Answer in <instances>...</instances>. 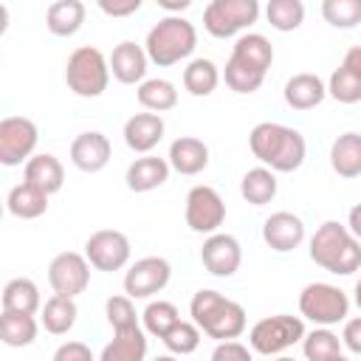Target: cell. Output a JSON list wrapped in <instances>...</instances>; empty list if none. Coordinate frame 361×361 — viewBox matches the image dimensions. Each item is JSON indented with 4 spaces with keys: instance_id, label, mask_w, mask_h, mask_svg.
<instances>
[{
    "instance_id": "cell-40",
    "label": "cell",
    "mask_w": 361,
    "mask_h": 361,
    "mask_svg": "<svg viewBox=\"0 0 361 361\" xmlns=\"http://www.w3.org/2000/svg\"><path fill=\"white\" fill-rule=\"evenodd\" d=\"M327 93L341 104H355V102H361V79L355 73H350L347 68H336L330 73Z\"/></svg>"
},
{
    "instance_id": "cell-51",
    "label": "cell",
    "mask_w": 361,
    "mask_h": 361,
    "mask_svg": "<svg viewBox=\"0 0 361 361\" xmlns=\"http://www.w3.org/2000/svg\"><path fill=\"white\" fill-rule=\"evenodd\" d=\"M330 361H350V358H344V355H336V358H330Z\"/></svg>"
},
{
    "instance_id": "cell-35",
    "label": "cell",
    "mask_w": 361,
    "mask_h": 361,
    "mask_svg": "<svg viewBox=\"0 0 361 361\" xmlns=\"http://www.w3.org/2000/svg\"><path fill=\"white\" fill-rule=\"evenodd\" d=\"M141 319H144V333H149V336H155V338H164V336L180 322V313H178V307H175L172 302L158 299V302H149V305L144 307Z\"/></svg>"
},
{
    "instance_id": "cell-24",
    "label": "cell",
    "mask_w": 361,
    "mask_h": 361,
    "mask_svg": "<svg viewBox=\"0 0 361 361\" xmlns=\"http://www.w3.org/2000/svg\"><path fill=\"white\" fill-rule=\"evenodd\" d=\"M330 166L338 178H358L361 175V135L341 133L330 147Z\"/></svg>"
},
{
    "instance_id": "cell-10",
    "label": "cell",
    "mask_w": 361,
    "mask_h": 361,
    "mask_svg": "<svg viewBox=\"0 0 361 361\" xmlns=\"http://www.w3.org/2000/svg\"><path fill=\"white\" fill-rule=\"evenodd\" d=\"M226 220V203L212 186H192L186 195V226L197 234H217Z\"/></svg>"
},
{
    "instance_id": "cell-48",
    "label": "cell",
    "mask_w": 361,
    "mask_h": 361,
    "mask_svg": "<svg viewBox=\"0 0 361 361\" xmlns=\"http://www.w3.org/2000/svg\"><path fill=\"white\" fill-rule=\"evenodd\" d=\"M158 6L166 11H183V8H189V0H158Z\"/></svg>"
},
{
    "instance_id": "cell-33",
    "label": "cell",
    "mask_w": 361,
    "mask_h": 361,
    "mask_svg": "<svg viewBox=\"0 0 361 361\" xmlns=\"http://www.w3.org/2000/svg\"><path fill=\"white\" fill-rule=\"evenodd\" d=\"M217 82H220V71H217V65L212 59L197 56V59H192L183 68V87L192 96H209V93H214Z\"/></svg>"
},
{
    "instance_id": "cell-12",
    "label": "cell",
    "mask_w": 361,
    "mask_h": 361,
    "mask_svg": "<svg viewBox=\"0 0 361 361\" xmlns=\"http://www.w3.org/2000/svg\"><path fill=\"white\" fill-rule=\"evenodd\" d=\"M85 257L96 271H121L130 262V240L116 228L93 231L85 243Z\"/></svg>"
},
{
    "instance_id": "cell-46",
    "label": "cell",
    "mask_w": 361,
    "mask_h": 361,
    "mask_svg": "<svg viewBox=\"0 0 361 361\" xmlns=\"http://www.w3.org/2000/svg\"><path fill=\"white\" fill-rule=\"evenodd\" d=\"M341 68H347L350 73H355V76L361 79V45H355V48H350V51L344 54Z\"/></svg>"
},
{
    "instance_id": "cell-27",
    "label": "cell",
    "mask_w": 361,
    "mask_h": 361,
    "mask_svg": "<svg viewBox=\"0 0 361 361\" xmlns=\"http://www.w3.org/2000/svg\"><path fill=\"white\" fill-rule=\"evenodd\" d=\"M39 307L42 305H39V288H37V282H31L25 276H17V279L6 282V288H3V310L34 316Z\"/></svg>"
},
{
    "instance_id": "cell-7",
    "label": "cell",
    "mask_w": 361,
    "mask_h": 361,
    "mask_svg": "<svg viewBox=\"0 0 361 361\" xmlns=\"http://www.w3.org/2000/svg\"><path fill=\"white\" fill-rule=\"evenodd\" d=\"M299 313L310 319L319 327H330L347 319L350 313V299L341 288L327 285V282H310L299 293Z\"/></svg>"
},
{
    "instance_id": "cell-34",
    "label": "cell",
    "mask_w": 361,
    "mask_h": 361,
    "mask_svg": "<svg viewBox=\"0 0 361 361\" xmlns=\"http://www.w3.org/2000/svg\"><path fill=\"white\" fill-rule=\"evenodd\" d=\"M223 79H226V85H228L234 93H254V90L262 87L265 73L257 71V68H251L248 62H243V59H237V56H228L226 71H223Z\"/></svg>"
},
{
    "instance_id": "cell-13",
    "label": "cell",
    "mask_w": 361,
    "mask_h": 361,
    "mask_svg": "<svg viewBox=\"0 0 361 361\" xmlns=\"http://www.w3.org/2000/svg\"><path fill=\"white\" fill-rule=\"evenodd\" d=\"M172 265L164 257H141L124 274V293L130 299H149L169 285Z\"/></svg>"
},
{
    "instance_id": "cell-36",
    "label": "cell",
    "mask_w": 361,
    "mask_h": 361,
    "mask_svg": "<svg viewBox=\"0 0 361 361\" xmlns=\"http://www.w3.org/2000/svg\"><path fill=\"white\" fill-rule=\"evenodd\" d=\"M302 350H305V358L307 361H330V358L341 355V341L327 327H316V330L305 333Z\"/></svg>"
},
{
    "instance_id": "cell-19",
    "label": "cell",
    "mask_w": 361,
    "mask_h": 361,
    "mask_svg": "<svg viewBox=\"0 0 361 361\" xmlns=\"http://www.w3.org/2000/svg\"><path fill=\"white\" fill-rule=\"evenodd\" d=\"M169 166L180 175H197L209 166V147L195 135H180L169 144Z\"/></svg>"
},
{
    "instance_id": "cell-18",
    "label": "cell",
    "mask_w": 361,
    "mask_h": 361,
    "mask_svg": "<svg viewBox=\"0 0 361 361\" xmlns=\"http://www.w3.org/2000/svg\"><path fill=\"white\" fill-rule=\"evenodd\" d=\"M164 138V118L158 113H135L124 121V144L133 152H152Z\"/></svg>"
},
{
    "instance_id": "cell-5",
    "label": "cell",
    "mask_w": 361,
    "mask_h": 361,
    "mask_svg": "<svg viewBox=\"0 0 361 361\" xmlns=\"http://www.w3.org/2000/svg\"><path fill=\"white\" fill-rule=\"evenodd\" d=\"M65 82L68 87L82 99H96L107 90L110 82V62L104 54L93 45H82L68 56L65 65Z\"/></svg>"
},
{
    "instance_id": "cell-9",
    "label": "cell",
    "mask_w": 361,
    "mask_h": 361,
    "mask_svg": "<svg viewBox=\"0 0 361 361\" xmlns=\"http://www.w3.org/2000/svg\"><path fill=\"white\" fill-rule=\"evenodd\" d=\"M37 124L25 116H6L0 121V164L3 166H20L28 164L37 147Z\"/></svg>"
},
{
    "instance_id": "cell-50",
    "label": "cell",
    "mask_w": 361,
    "mask_h": 361,
    "mask_svg": "<svg viewBox=\"0 0 361 361\" xmlns=\"http://www.w3.org/2000/svg\"><path fill=\"white\" fill-rule=\"evenodd\" d=\"M152 361H178L175 355H158V358H152Z\"/></svg>"
},
{
    "instance_id": "cell-41",
    "label": "cell",
    "mask_w": 361,
    "mask_h": 361,
    "mask_svg": "<svg viewBox=\"0 0 361 361\" xmlns=\"http://www.w3.org/2000/svg\"><path fill=\"white\" fill-rule=\"evenodd\" d=\"M104 313H107V322H110L113 333L138 327V316H135V307H133L130 296H110L107 305H104Z\"/></svg>"
},
{
    "instance_id": "cell-39",
    "label": "cell",
    "mask_w": 361,
    "mask_h": 361,
    "mask_svg": "<svg viewBox=\"0 0 361 361\" xmlns=\"http://www.w3.org/2000/svg\"><path fill=\"white\" fill-rule=\"evenodd\" d=\"M161 341L166 344V350H169L172 355H189V353H195L197 344H200V327H197L195 322H183V319H180Z\"/></svg>"
},
{
    "instance_id": "cell-1",
    "label": "cell",
    "mask_w": 361,
    "mask_h": 361,
    "mask_svg": "<svg viewBox=\"0 0 361 361\" xmlns=\"http://www.w3.org/2000/svg\"><path fill=\"white\" fill-rule=\"evenodd\" d=\"M248 147L271 172H296L307 155L305 135L276 121H259L248 135Z\"/></svg>"
},
{
    "instance_id": "cell-2",
    "label": "cell",
    "mask_w": 361,
    "mask_h": 361,
    "mask_svg": "<svg viewBox=\"0 0 361 361\" xmlns=\"http://www.w3.org/2000/svg\"><path fill=\"white\" fill-rule=\"evenodd\" d=\"M189 313H192V322L209 338H217V341H234L245 330V307L209 288L192 296Z\"/></svg>"
},
{
    "instance_id": "cell-22",
    "label": "cell",
    "mask_w": 361,
    "mask_h": 361,
    "mask_svg": "<svg viewBox=\"0 0 361 361\" xmlns=\"http://www.w3.org/2000/svg\"><path fill=\"white\" fill-rule=\"evenodd\" d=\"M23 175H25V183L42 189L45 195L59 192L62 183H65V169H62L59 158L51 155V152H39V155H34V158L25 164Z\"/></svg>"
},
{
    "instance_id": "cell-49",
    "label": "cell",
    "mask_w": 361,
    "mask_h": 361,
    "mask_svg": "<svg viewBox=\"0 0 361 361\" xmlns=\"http://www.w3.org/2000/svg\"><path fill=\"white\" fill-rule=\"evenodd\" d=\"M355 305H358V307H361V279H358V282H355Z\"/></svg>"
},
{
    "instance_id": "cell-30",
    "label": "cell",
    "mask_w": 361,
    "mask_h": 361,
    "mask_svg": "<svg viewBox=\"0 0 361 361\" xmlns=\"http://www.w3.org/2000/svg\"><path fill=\"white\" fill-rule=\"evenodd\" d=\"M138 104L149 113H164L178 104V90L169 79H144L138 85Z\"/></svg>"
},
{
    "instance_id": "cell-26",
    "label": "cell",
    "mask_w": 361,
    "mask_h": 361,
    "mask_svg": "<svg viewBox=\"0 0 361 361\" xmlns=\"http://www.w3.org/2000/svg\"><path fill=\"white\" fill-rule=\"evenodd\" d=\"M48 197L51 195H45L42 189H37V186H31V183H17L11 192H8V197H6V206H8V212L14 214V217H20V220H34V217H42L45 212H48Z\"/></svg>"
},
{
    "instance_id": "cell-38",
    "label": "cell",
    "mask_w": 361,
    "mask_h": 361,
    "mask_svg": "<svg viewBox=\"0 0 361 361\" xmlns=\"http://www.w3.org/2000/svg\"><path fill=\"white\" fill-rule=\"evenodd\" d=\"M322 17L333 28H355L361 23V0H324Z\"/></svg>"
},
{
    "instance_id": "cell-6",
    "label": "cell",
    "mask_w": 361,
    "mask_h": 361,
    "mask_svg": "<svg viewBox=\"0 0 361 361\" xmlns=\"http://www.w3.org/2000/svg\"><path fill=\"white\" fill-rule=\"evenodd\" d=\"M302 338H305V322L299 316H290V313L265 316L248 333V344L259 355H279Z\"/></svg>"
},
{
    "instance_id": "cell-14",
    "label": "cell",
    "mask_w": 361,
    "mask_h": 361,
    "mask_svg": "<svg viewBox=\"0 0 361 361\" xmlns=\"http://www.w3.org/2000/svg\"><path fill=\"white\" fill-rule=\"evenodd\" d=\"M200 259L203 268L212 276H231L237 274L240 262H243V248L231 234H209L203 248H200Z\"/></svg>"
},
{
    "instance_id": "cell-11",
    "label": "cell",
    "mask_w": 361,
    "mask_h": 361,
    "mask_svg": "<svg viewBox=\"0 0 361 361\" xmlns=\"http://www.w3.org/2000/svg\"><path fill=\"white\" fill-rule=\"evenodd\" d=\"M48 282L56 296L76 299L90 285V262L76 251H62L48 265Z\"/></svg>"
},
{
    "instance_id": "cell-42",
    "label": "cell",
    "mask_w": 361,
    "mask_h": 361,
    "mask_svg": "<svg viewBox=\"0 0 361 361\" xmlns=\"http://www.w3.org/2000/svg\"><path fill=\"white\" fill-rule=\"evenodd\" d=\"M212 361H254V355L240 341H217V347L212 353Z\"/></svg>"
},
{
    "instance_id": "cell-43",
    "label": "cell",
    "mask_w": 361,
    "mask_h": 361,
    "mask_svg": "<svg viewBox=\"0 0 361 361\" xmlns=\"http://www.w3.org/2000/svg\"><path fill=\"white\" fill-rule=\"evenodd\" d=\"M54 361H96L85 341H65L56 347Z\"/></svg>"
},
{
    "instance_id": "cell-16",
    "label": "cell",
    "mask_w": 361,
    "mask_h": 361,
    "mask_svg": "<svg viewBox=\"0 0 361 361\" xmlns=\"http://www.w3.org/2000/svg\"><path fill=\"white\" fill-rule=\"evenodd\" d=\"M262 240L268 248L285 254V251H293L302 245L305 240V223L299 214L293 212H274L271 217H265L262 223Z\"/></svg>"
},
{
    "instance_id": "cell-32",
    "label": "cell",
    "mask_w": 361,
    "mask_h": 361,
    "mask_svg": "<svg viewBox=\"0 0 361 361\" xmlns=\"http://www.w3.org/2000/svg\"><path fill=\"white\" fill-rule=\"evenodd\" d=\"M231 56H237V59L248 62L251 68L268 73V68H271V62H274V45H271L262 34H243V37L234 42Z\"/></svg>"
},
{
    "instance_id": "cell-4",
    "label": "cell",
    "mask_w": 361,
    "mask_h": 361,
    "mask_svg": "<svg viewBox=\"0 0 361 361\" xmlns=\"http://www.w3.org/2000/svg\"><path fill=\"white\" fill-rule=\"evenodd\" d=\"M197 45V31L189 20L178 17V14H166L164 20H158L144 42V51L149 56V62H155L158 68H169L180 59H186Z\"/></svg>"
},
{
    "instance_id": "cell-3",
    "label": "cell",
    "mask_w": 361,
    "mask_h": 361,
    "mask_svg": "<svg viewBox=\"0 0 361 361\" xmlns=\"http://www.w3.org/2000/svg\"><path fill=\"white\" fill-rule=\"evenodd\" d=\"M310 259L336 276H347L361 268V243L338 220H327L310 237Z\"/></svg>"
},
{
    "instance_id": "cell-29",
    "label": "cell",
    "mask_w": 361,
    "mask_h": 361,
    "mask_svg": "<svg viewBox=\"0 0 361 361\" xmlns=\"http://www.w3.org/2000/svg\"><path fill=\"white\" fill-rule=\"evenodd\" d=\"M76 316H79V310H76V302L73 299H68V296H51L45 305H42V327L48 330V333H54V336H65L73 324H76Z\"/></svg>"
},
{
    "instance_id": "cell-8",
    "label": "cell",
    "mask_w": 361,
    "mask_h": 361,
    "mask_svg": "<svg viewBox=\"0 0 361 361\" xmlns=\"http://www.w3.org/2000/svg\"><path fill=\"white\" fill-rule=\"evenodd\" d=\"M257 17H259L257 0H212L203 8V28L217 39H228L243 28H248L251 23H257Z\"/></svg>"
},
{
    "instance_id": "cell-25",
    "label": "cell",
    "mask_w": 361,
    "mask_h": 361,
    "mask_svg": "<svg viewBox=\"0 0 361 361\" xmlns=\"http://www.w3.org/2000/svg\"><path fill=\"white\" fill-rule=\"evenodd\" d=\"M85 23V3L82 0H56L45 11V25L54 37H73Z\"/></svg>"
},
{
    "instance_id": "cell-17",
    "label": "cell",
    "mask_w": 361,
    "mask_h": 361,
    "mask_svg": "<svg viewBox=\"0 0 361 361\" xmlns=\"http://www.w3.org/2000/svg\"><path fill=\"white\" fill-rule=\"evenodd\" d=\"M147 51L141 45H135L133 39H124L113 48L110 54V73L121 82V85H135V82H144L147 76Z\"/></svg>"
},
{
    "instance_id": "cell-52",
    "label": "cell",
    "mask_w": 361,
    "mask_h": 361,
    "mask_svg": "<svg viewBox=\"0 0 361 361\" xmlns=\"http://www.w3.org/2000/svg\"><path fill=\"white\" fill-rule=\"evenodd\" d=\"M274 361H293V358H288V355H279V358H274Z\"/></svg>"
},
{
    "instance_id": "cell-21",
    "label": "cell",
    "mask_w": 361,
    "mask_h": 361,
    "mask_svg": "<svg viewBox=\"0 0 361 361\" xmlns=\"http://www.w3.org/2000/svg\"><path fill=\"white\" fill-rule=\"evenodd\" d=\"M285 104L293 110H313L324 102L327 85L316 73H296L285 82Z\"/></svg>"
},
{
    "instance_id": "cell-31",
    "label": "cell",
    "mask_w": 361,
    "mask_h": 361,
    "mask_svg": "<svg viewBox=\"0 0 361 361\" xmlns=\"http://www.w3.org/2000/svg\"><path fill=\"white\" fill-rule=\"evenodd\" d=\"M0 338L6 347H28L37 338V319L28 313L3 310L0 316Z\"/></svg>"
},
{
    "instance_id": "cell-45",
    "label": "cell",
    "mask_w": 361,
    "mask_h": 361,
    "mask_svg": "<svg viewBox=\"0 0 361 361\" xmlns=\"http://www.w3.org/2000/svg\"><path fill=\"white\" fill-rule=\"evenodd\" d=\"M341 344H344L350 353L361 355V316H355V319H347V324H344V333H341Z\"/></svg>"
},
{
    "instance_id": "cell-28",
    "label": "cell",
    "mask_w": 361,
    "mask_h": 361,
    "mask_svg": "<svg viewBox=\"0 0 361 361\" xmlns=\"http://www.w3.org/2000/svg\"><path fill=\"white\" fill-rule=\"evenodd\" d=\"M240 195L251 206H265L276 197V175L268 166H254L240 180Z\"/></svg>"
},
{
    "instance_id": "cell-15",
    "label": "cell",
    "mask_w": 361,
    "mask_h": 361,
    "mask_svg": "<svg viewBox=\"0 0 361 361\" xmlns=\"http://www.w3.org/2000/svg\"><path fill=\"white\" fill-rule=\"evenodd\" d=\"M110 155H113L110 138L99 130L79 133L71 141V164L82 172H102L110 164Z\"/></svg>"
},
{
    "instance_id": "cell-44",
    "label": "cell",
    "mask_w": 361,
    "mask_h": 361,
    "mask_svg": "<svg viewBox=\"0 0 361 361\" xmlns=\"http://www.w3.org/2000/svg\"><path fill=\"white\" fill-rule=\"evenodd\" d=\"M99 8L107 17H127L141 8V0H99Z\"/></svg>"
},
{
    "instance_id": "cell-47",
    "label": "cell",
    "mask_w": 361,
    "mask_h": 361,
    "mask_svg": "<svg viewBox=\"0 0 361 361\" xmlns=\"http://www.w3.org/2000/svg\"><path fill=\"white\" fill-rule=\"evenodd\" d=\"M347 228H350V234L361 243V203H355V206L350 209V214H347Z\"/></svg>"
},
{
    "instance_id": "cell-23",
    "label": "cell",
    "mask_w": 361,
    "mask_h": 361,
    "mask_svg": "<svg viewBox=\"0 0 361 361\" xmlns=\"http://www.w3.org/2000/svg\"><path fill=\"white\" fill-rule=\"evenodd\" d=\"M144 358H147V333L141 327L116 330L99 355V361H144Z\"/></svg>"
},
{
    "instance_id": "cell-20",
    "label": "cell",
    "mask_w": 361,
    "mask_h": 361,
    "mask_svg": "<svg viewBox=\"0 0 361 361\" xmlns=\"http://www.w3.org/2000/svg\"><path fill=\"white\" fill-rule=\"evenodd\" d=\"M169 161L166 158H158V155H144V158H135L130 166H127V189L130 192H152L158 189L161 183H166L169 178Z\"/></svg>"
},
{
    "instance_id": "cell-37",
    "label": "cell",
    "mask_w": 361,
    "mask_h": 361,
    "mask_svg": "<svg viewBox=\"0 0 361 361\" xmlns=\"http://www.w3.org/2000/svg\"><path fill=\"white\" fill-rule=\"evenodd\" d=\"M265 17L276 31H296L305 20V3L302 0H271L265 6Z\"/></svg>"
}]
</instances>
